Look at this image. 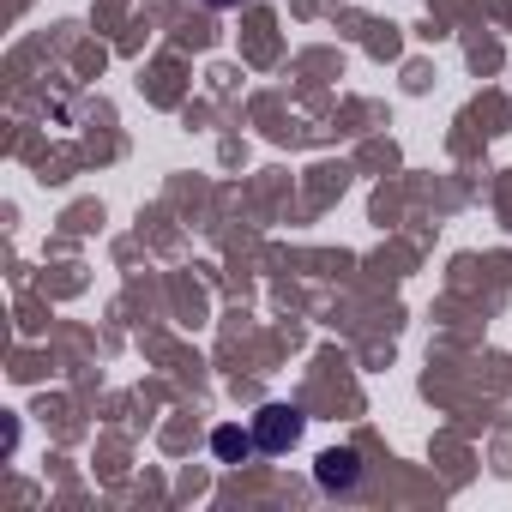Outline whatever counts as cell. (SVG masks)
Wrapping results in <instances>:
<instances>
[{
    "instance_id": "cell-1",
    "label": "cell",
    "mask_w": 512,
    "mask_h": 512,
    "mask_svg": "<svg viewBox=\"0 0 512 512\" xmlns=\"http://www.w3.org/2000/svg\"><path fill=\"white\" fill-rule=\"evenodd\" d=\"M362 476H368V470H362V452H356V446H326V452L314 458V482H320L326 494H344V500H350V494L362 488Z\"/></svg>"
},
{
    "instance_id": "cell-2",
    "label": "cell",
    "mask_w": 512,
    "mask_h": 512,
    "mask_svg": "<svg viewBox=\"0 0 512 512\" xmlns=\"http://www.w3.org/2000/svg\"><path fill=\"white\" fill-rule=\"evenodd\" d=\"M302 428H308V416L296 404H266L260 416H253V440H260V452H290L302 440Z\"/></svg>"
},
{
    "instance_id": "cell-3",
    "label": "cell",
    "mask_w": 512,
    "mask_h": 512,
    "mask_svg": "<svg viewBox=\"0 0 512 512\" xmlns=\"http://www.w3.org/2000/svg\"><path fill=\"white\" fill-rule=\"evenodd\" d=\"M211 452H217L223 464H241V458L260 452V440H253V428H247V434H241V428H217V434H211Z\"/></svg>"
},
{
    "instance_id": "cell-4",
    "label": "cell",
    "mask_w": 512,
    "mask_h": 512,
    "mask_svg": "<svg viewBox=\"0 0 512 512\" xmlns=\"http://www.w3.org/2000/svg\"><path fill=\"white\" fill-rule=\"evenodd\" d=\"M205 7H241V0H205Z\"/></svg>"
}]
</instances>
